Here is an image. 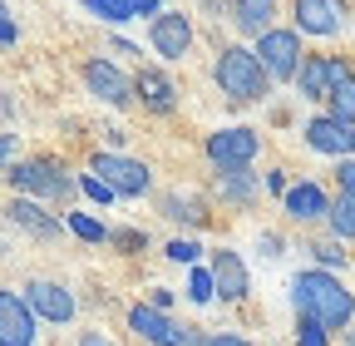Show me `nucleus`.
Instances as JSON below:
<instances>
[{
	"label": "nucleus",
	"instance_id": "obj_38",
	"mask_svg": "<svg viewBox=\"0 0 355 346\" xmlns=\"http://www.w3.org/2000/svg\"><path fill=\"white\" fill-rule=\"evenodd\" d=\"M79 346H109V341H104L99 331H79Z\"/></svg>",
	"mask_w": 355,
	"mask_h": 346
},
{
	"label": "nucleus",
	"instance_id": "obj_36",
	"mask_svg": "<svg viewBox=\"0 0 355 346\" xmlns=\"http://www.w3.org/2000/svg\"><path fill=\"white\" fill-rule=\"evenodd\" d=\"M266 188H272V193H282V198H286V188H291V183H286V173L277 168V173H266Z\"/></svg>",
	"mask_w": 355,
	"mask_h": 346
},
{
	"label": "nucleus",
	"instance_id": "obj_21",
	"mask_svg": "<svg viewBox=\"0 0 355 346\" xmlns=\"http://www.w3.org/2000/svg\"><path fill=\"white\" fill-rule=\"evenodd\" d=\"M217 193H222V203H232V208H257V198H261V183H257V173L252 168H227V173H217Z\"/></svg>",
	"mask_w": 355,
	"mask_h": 346
},
{
	"label": "nucleus",
	"instance_id": "obj_1",
	"mask_svg": "<svg viewBox=\"0 0 355 346\" xmlns=\"http://www.w3.org/2000/svg\"><path fill=\"white\" fill-rule=\"evenodd\" d=\"M291 307L296 317L321 322L326 331H345L355 322V297L340 287V277L331 267H306L291 277Z\"/></svg>",
	"mask_w": 355,
	"mask_h": 346
},
{
	"label": "nucleus",
	"instance_id": "obj_19",
	"mask_svg": "<svg viewBox=\"0 0 355 346\" xmlns=\"http://www.w3.org/2000/svg\"><path fill=\"white\" fill-rule=\"evenodd\" d=\"M158 208H163V218L188 223V228H207V218H212L207 198H202V193H193V188H173V193H163V198H158Z\"/></svg>",
	"mask_w": 355,
	"mask_h": 346
},
{
	"label": "nucleus",
	"instance_id": "obj_28",
	"mask_svg": "<svg viewBox=\"0 0 355 346\" xmlns=\"http://www.w3.org/2000/svg\"><path fill=\"white\" fill-rule=\"evenodd\" d=\"M79 193H84L89 203H99V208H109V203L119 198V193H114V188H109V183L99 179V173H94V168H89V173H79Z\"/></svg>",
	"mask_w": 355,
	"mask_h": 346
},
{
	"label": "nucleus",
	"instance_id": "obj_7",
	"mask_svg": "<svg viewBox=\"0 0 355 346\" xmlns=\"http://www.w3.org/2000/svg\"><path fill=\"white\" fill-rule=\"evenodd\" d=\"M20 292H25V302L35 307V317H40V322H50V327H69V322H74V312H79V302H74V292H69L64 282L30 277Z\"/></svg>",
	"mask_w": 355,
	"mask_h": 346
},
{
	"label": "nucleus",
	"instance_id": "obj_24",
	"mask_svg": "<svg viewBox=\"0 0 355 346\" xmlns=\"http://www.w3.org/2000/svg\"><path fill=\"white\" fill-rule=\"evenodd\" d=\"M64 223H69V233L84 238V242H114V228H109L104 218H94V213H64Z\"/></svg>",
	"mask_w": 355,
	"mask_h": 346
},
{
	"label": "nucleus",
	"instance_id": "obj_30",
	"mask_svg": "<svg viewBox=\"0 0 355 346\" xmlns=\"http://www.w3.org/2000/svg\"><path fill=\"white\" fill-rule=\"evenodd\" d=\"M198 252H202V247H198L193 238H173V242L163 247V257H168V263H178V267H183V263H198Z\"/></svg>",
	"mask_w": 355,
	"mask_h": 346
},
{
	"label": "nucleus",
	"instance_id": "obj_22",
	"mask_svg": "<svg viewBox=\"0 0 355 346\" xmlns=\"http://www.w3.org/2000/svg\"><path fill=\"white\" fill-rule=\"evenodd\" d=\"M277 0H232V25L252 40H261L266 30H277Z\"/></svg>",
	"mask_w": 355,
	"mask_h": 346
},
{
	"label": "nucleus",
	"instance_id": "obj_6",
	"mask_svg": "<svg viewBox=\"0 0 355 346\" xmlns=\"http://www.w3.org/2000/svg\"><path fill=\"white\" fill-rule=\"evenodd\" d=\"M257 55H261V65H266V74L272 79H296L301 74V65H306V50H301V30L291 25V30H266L261 40H257Z\"/></svg>",
	"mask_w": 355,
	"mask_h": 346
},
{
	"label": "nucleus",
	"instance_id": "obj_31",
	"mask_svg": "<svg viewBox=\"0 0 355 346\" xmlns=\"http://www.w3.org/2000/svg\"><path fill=\"white\" fill-rule=\"evenodd\" d=\"M188 346H252V341H247V336H232V331H212V336H207L202 327H193V341H188Z\"/></svg>",
	"mask_w": 355,
	"mask_h": 346
},
{
	"label": "nucleus",
	"instance_id": "obj_5",
	"mask_svg": "<svg viewBox=\"0 0 355 346\" xmlns=\"http://www.w3.org/2000/svg\"><path fill=\"white\" fill-rule=\"evenodd\" d=\"M89 168H94L119 198H144V193L153 188V168H148L144 158H128V154H114V149H109V154L99 149L94 158H89Z\"/></svg>",
	"mask_w": 355,
	"mask_h": 346
},
{
	"label": "nucleus",
	"instance_id": "obj_15",
	"mask_svg": "<svg viewBox=\"0 0 355 346\" xmlns=\"http://www.w3.org/2000/svg\"><path fill=\"white\" fill-rule=\"evenodd\" d=\"M207 267H212V277H217V297H222V302H247L252 277H247V263H242L232 247H217Z\"/></svg>",
	"mask_w": 355,
	"mask_h": 346
},
{
	"label": "nucleus",
	"instance_id": "obj_20",
	"mask_svg": "<svg viewBox=\"0 0 355 346\" xmlns=\"http://www.w3.org/2000/svg\"><path fill=\"white\" fill-rule=\"evenodd\" d=\"M133 79H139V99H144V109H148V114H163V119H168V114L178 109V90H173V79H168L163 69L144 65Z\"/></svg>",
	"mask_w": 355,
	"mask_h": 346
},
{
	"label": "nucleus",
	"instance_id": "obj_14",
	"mask_svg": "<svg viewBox=\"0 0 355 346\" xmlns=\"http://www.w3.org/2000/svg\"><path fill=\"white\" fill-rule=\"evenodd\" d=\"M6 213H10V223H15V228H25V238H35V242H60V233L69 228V223L50 218V213H44L30 193H15Z\"/></svg>",
	"mask_w": 355,
	"mask_h": 346
},
{
	"label": "nucleus",
	"instance_id": "obj_39",
	"mask_svg": "<svg viewBox=\"0 0 355 346\" xmlns=\"http://www.w3.org/2000/svg\"><path fill=\"white\" fill-rule=\"evenodd\" d=\"M202 6H207V10H212V15L222 20V10H227V6H232V0H202Z\"/></svg>",
	"mask_w": 355,
	"mask_h": 346
},
{
	"label": "nucleus",
	"instance_id": "obj_13",
	"mask_svg": "<svg viewBox=\"0 0 355 346\" xmlns=\"http://www.w3.org/2000/svg\"><path fill=\"white\" fill-rule=\"evenodd\" d=\"M291 20L301 35H316V40H331L345 30V6L340 0H291Z\"/></svg>",
	"mask_w": 355,
	"mask_h": 346
},
{
	"label": "nucleus",
	"instance_id": "obj_17",
	"mask_svg": "<svg viewBox=\"0 0 355 346\" xmlns=\"http://www.w3.org/2000/svg\"><path fill=\"white\" fill-rule=\"evenodd\" d=\"M282 203H286V218L291 223H321V218H331V198H326L321 183H291Z\"/></svg>",
	"mask_w": 355,
	"mask_h": 346
},
{
	"label": "nucleus",
	"instance_id": "obj_29",
	"mask_svg": "<svg viewBox=\"0 0 355 346\" xmlns=\"http://www.w3.org/2000/svg\"><path fill=\"white\" fill-rule=\"evenodd\" d=\"M296 346H331V331L311 317H296Z\"/></svg>",
	"mask_w": 355,
	"mask_h": 346
},
{
	"label": "nucleus",
	"instance_id": "obj_37",
	"mask_svg": "<svg viewBox=\"0 0 355 346\" xmlns=\"http://www.w3.org/2000/svg\"><path fill=\"white\" fill-rule=\"evenodd\" d=\"M148 302H153V307H163V312H168V307H173V292H168V287H153V297H148Z\"/></svg>",
	"mask_w": 355,
	"mask_h": 346
},
{
	"label": "nucleus",
	"instance_id": "obj_18",
	"mask_svg": "<svg viewBox=\"0 0 355 346\" xmlns=\"http://www.w3.org/2000/svg\"><path fill=\"white\" fill-rule=\"evenodd\" d=\"M89 6V15H99L104 25H123V20H153V15H163L168 10V0H84Z\"/></svg>",
	"mask_w": 355,
	"mask_h": 346
},
{
	"label": "nucleus",
	"instance_id": "obj_23",
	"mask_svg": "<svg viewBox=\"0 0 355 346\" xmlns=\"http://www.w3.org/2000/svg\"><path fill=\"white\" fill-rule=\"evenodd\" d=\"M331 114L336 119H345V124H355V69L345 65V60H336V84H331Z\"/></svg>",
	"mask_w": 355,
	"mask_h": 346
},
{
	"label": "nucleus",
	"instance_id": "obj_35",
	"mask_svg": "<svg viewBox=\"0 0 355 346\" xmlns=\"http://www.w3.org/2000/svg\"><path fill=\"white\" fill-rule=\"evenodd\" d=\"M257 247H261L266 257H282V233H261V238H257Z\"/></svg>",
	"mask_w": 355,
	"mask_h": 346
},
{
	"label": "nucleus",
	"instance_id": "obj_4",
	"mask_svg": "<svg viewBox=\"0 0 355 346\" xmlns=\"http://www.w3.org/2000/svg\"><path fill=\"white\" fill-rule=\"evenodd\" d=\"M202 154H207V163H212L217 173H227V168H252V163L261 158V134H257V129H247V124L217 129V134H207Z\"/></svg>",
	"mask_w": 355,
	"mask_h": 346
},
{
	"label": "nucleus",
	"instance_id": "obj_32",
	"mask_svg": "<svg viewBox=\"0 0 355 346\" xmlns=\"http://www.w3.org/2000/svg\"><path fill=\"white\" fill-rule=\"evenodd\" d=\"M114 247H123V252H144V247H148V233H139V228H114Z\"/></svg>",
	"mask_w": 355,
	"mask_h": 346
},
{
	"label": "nucleus",
	"instance_id": "obj_34",
	"mask_svg": "<svg viewBox=\"0 0 355 346\" xmlns=\"http://www.w3.org/2000/svg\"><path fill=\"white\" fill-rule=\"evenodd\" d=\"M15 40H20V30H15V10H0V45H15Z\"/></svg>",
	"mask_w": 355,
	"mask_h": 346
},
{
	"label": "nucleus",
	"instance_id": "obj_25",
	"mask_svg": "<svg viewBox=\"0 0 355 346\" xmlns=\"http://www.w3.org/2000/svg\"><path fill=\"white\" fill-rule=\"evenodd\" d=\"M326 223H331V233H336V238L355 242V198H350V193H340V198L331 203V218H326Z\"/></svg>",
	"mask_w": 355,
	"mask_h": 346
},
{
	"label": "nucleus",
	"instance_id": "obj_2",
	"mask_svg": "<svg viewBox=\"0 0 355 346\" xmlns=\"http://www.w3.org/2000/svg\"><path fill=\"white\" fill-rule=\"evenodd\" d=\"M212 79H217V90L227 94L232 104L266 99V90H272V74H266L261 55L247 50V45H222L217 50V65H212Z\"/></svg>",
	"mask_w": 355,
	"mask_h": 346
},
{
	"label": "nucleus",
	"instance_id": "obj_10",
	"mask_svg": "<svg viewBox=\"0 0 355 346\" xmlns=\"http://www.w3.org/2000/svg\"><path fill=\"white\" fill-rule=\"evenodd\" d=\"M148 40H153L158 60L178 65V60H188V50H193V20L183 10H163V15L148 20Z\"/></svg>",
	"mask_w": 355,
	"mask_h": 346
},
{
	"label": "nucleus",
	"instance_id": "obj_33",
	"mask_svg": "<svg viewBox=\"0 0 355 346\" xmlns=\"http://www.w3.org/2000/svg\"><path fill=\"white\" fill-rule=\"evenodd\" d=\"M336 183H340V193L355 198V158H340V163H336Z\"/></svg>",
	"mask_w": 355,
	"mask_h": 346
},
{
	"label": "nucleus",
	"instance_id": "obj_3",
	"mask_svg": "<svg viewBox=\"0 0 355 346\" xmlns=\"http://www.w3.org/2000/svg\"><path fill=\"white\" fill-rule=\"evenodd\" d=\"M6 183L15 193H30V198H44V203H55L69 213V203L79 198V179H69V168H60L55 158H15L6 163Z\"/></svg>",
	"mask_w": 355,
	"mask_h": 346
},
{
	"label": "nucleus",
	"instance_id": "obj_40",
	"mask_svg": "<svg viewBox=\"0 0 355 346\" xmlns=\"http://www.w3.org/2000/svg\"><path fill=\"white\" fill-rule=\"evenodd\" d=\"M340 336H345V346H355V322H350V327H345Z\"/></svg>",
	"mask_w": 355,
	"mask_h": 346
},
{
	"label": "nucleus",
	"instance_id": "obj_8",
	"mask_svg": "<svg viewBox=\"0 0 355 346\" xmlns=\"http://www.w3.org/2000/svg\"><path fill=\"white\" fill-rule=\"evenodd\" d=\"M84 84H89V94L114 104V109H128L133 99H139V79H128L114 60H84Z\"/></svg>",
	"mask_w": 355,
	"mask_h": 346
},
{
	"label": "nucleus",
	"instance_id": "obj_27",
	"mask_svg": "<svg viewBox=\"0 0 355 346\" xmlns=\"http://www.w3.org/2000/svg\"><path fill=\"white\" fill-rule=\"evenodd\" d=\"M340 242H345V238H336V233H331V238H316L306 252H316V263H321V267H345L350 257H345V247H340Z\"/></svg>",
	"mask_w": 355,
	"mask_h": 346
},
{
	"label": "nucleus",
	"instance_id": "obj_9",
	"mask_svg": "<svg viewBox=\"0 0 355 346\" xmlns=\"http://www.w3.org/2000/svg\"><path fill=\"white\" fill-rule=\"evenodd\" d=\"M128 331L144 336L148 346H188V341H193V327H178L163 307H153V302L128 307Z\"/></svg>",
	"mask_w": 355,
	"mask_h": 346
},
{
	"label": "nucleus",
	"instance_id": "obj_26",
	"mask_svg": "<svg viewBox=\"0 0 355 346\" xmlns=\"http://www.w3.org/2000/svg\"><path fill=\"white\" fill-rule=\"evenodd\" d=\"M212 297H217V277H212V267H193V277H188V302H193V307H207Z\"/></svg>",
	"mask_w": 355,
	"mask_h": 346
},
{
	"label": "nucleus",
	"instance_id": "obj_16",
	"mask_svg": "<svg viewBox=\"0 0 355 346\" xmlns=\"http://www.w3.org/2000/svg\"><path fill=\"white\" fill-rule=\"evenodd\" d=\"M331 84H336V55H306L301 74H296V90L306 104H326L331 99Z\"/></svg>",
	"mask_w": 355,
	"mask_h": 346
},
{
	"label": "nucleus",
	"instance_id": "obj_12",
	"mask_svg": "<svg viewBox=\"0 0 355 346\" xmlns=\"http://www.w3.org/2000/svg\"><path fill=\"white\" fill-rule=\"evenodd\" d=\"M40 317L25 302V292H0V346H35Z\"/></svg>",
	"mask_w": 355,
	"mask_h": 346
},
{
	"label": "nucleus",
	"instance_id": "obj_11",
	"mask_svg": "<svg viewBox=\"0 0 355 346\" xmlns=\"http://www.w3.org/2000/svg\"><path fill=\"white\" fill-rule=\"evenodd\" d=\"M301 139H306V149H316V154H326V158H355V124H345V119H336V114H316L306 129H301Z\"/></svg>",
	"mask_w": 355,
	"mask_h": 346
}]
</instances>
